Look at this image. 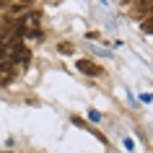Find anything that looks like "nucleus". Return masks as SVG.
I'll return each mask as SVG.
<instances>
[{
  "label": "nucleus",
  "mask_w": 153,
  "mask_h": 153,
  "mask_svg": "<svg viewBox=\"0 0 153 153\" xmlns=\"http://www.w3.org/2000/svg\"><path fill=\"white\" fill-rule=\"evenodd\" d=\"M75 68H78L81 73H86V75H101V68H99V65H94L91 60H78V62H75Z\"/></svg>",
  "instance_id": "obj_1"
},
{
  "label": "nucleus",
  "mask_w": 153,
  "mask_h": 153,
  "mask_svg": "<svg viewBox=\"0 0 153 153\" xmlns=\"http://www.w3.org/2000/svg\"><path fill=\"white\" fill-rule=\"evenodd\" d=\"M26 8H29V3H10V13H13V16H18V13H24Z\"/></svg>",
  "instance_id": "obj_2"
},
{
  "label": "nucleus",
  "mask_w": 153,
  "mask_h": 153,
  "mask_svg": "<svg viewBox=\"0 0 153 153\" xmlns=\"http://www.w3.org/2000/svg\"><path fill=\"white\" fill-rule=\"evenodd\" d=\"M140 31H143V34H153V16L145 18L143 24H140Z\"/></svg>",
  "instance_id": "obj_3"
},
{
  "label": "nucleus",
  "mask_w": 153,
  "mask_h": 153,
  "mask_svg": "<svg viewBox=\"0 0 153 153\" xmlns=\"http://www.w3.org/2000/svg\"><path fill=\"white\" fill-rule=\"evenodd\" d=\"M140 13H143V16H153V3H143V5H140Z\"/></svg>",
  "instance_id": "obj_4"
},
{
  "label": "nucleus",
  "mask_w": 153,
  "mask_h": 153,
  "mask_svg": "<svg viewBox=\"0 0 153 153\" xmlns=\"http://www.w3.org/2000/svg\"><path fill=\"white\" fill-rule=\"evenodd\" d=\"M60 49H62V55H70V52H73V44L65 42V44H60Z\"/></svg>",
  "instance_id": "obj_5"
},
{
  "label": "nucleus",
  "mask_w": 153,
  "mask_h": 153,
  "mask_svg": "<svg viewBox=\"0 0 153 153\" xmlns=\"http://www.w3.org/2000/svg\"><path fill=\"white\" fill-rule=\"evenodd\" d=\"M0 8H10V3H5V0H0Z\"/></svg>",
  "instance_id": "obj_6"
}]
</instances>
